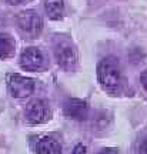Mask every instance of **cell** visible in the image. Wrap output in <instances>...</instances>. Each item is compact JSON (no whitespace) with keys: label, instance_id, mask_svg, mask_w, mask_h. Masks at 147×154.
Masks as SVG:
<instances>
[{"label":"cell","instance_id":"8fae6325","mask_svg":"<svg viewBox=\"0 0 147 154\" xmlns=\"http://www.w3.org/2000/svg\"><path fill=\"white\" fill-rule=\"evenodd\" d=\"M71 154H87V151H86V147L83 144H77L74 150L71 151Z\"/></svg>","mask_w":147,"mask_h":154},{"label":"cell","instance_id":"52a82bcc","mask_svg":"<svg viewBox=\"0 0 147 154\" xmlns=\"http://www.w3.org/2000/svg\"><path fill=\"white\" fill-rule=\"evenodd\" d=\"M64 114L73 120L82 121L89 114L87 103L80 99H69L64 103Z\"/></svg>","mask_w":147,"mask_h":154},{"label":"cell","instance_id":"3957f363","mask_svg":"<svg viewBox=\"0 0 147 154\" xmlns=\"http://www.w3.org/2000/svg\"><path fill=\"white\" fill-rule=\"evenodd\" d=\"M55 56L56 60L59 63V66L66 70V72H71L74 70L77 66V51L74 46L67 42V40H60L57 42L55 47Z\"/></svg>","mask_w":147,"mask_h":154},{"label":"cell","instance_id":"9c48e42d","mask_svg":"<svg viewBox=\"0 0 147 154\" xmlns=\"http://www.w3.org/2000/svg\"><path fill=\"white\" fill-rule=\"evenodd\" d=\"M44 10L46 14L52 20H59L63 16L64 11V3L63 0H44Z\"/></svg>","mask_w":147,"mask_h":154},{"label":"cell","instance_id":"7a4b0ae2","mask_svg":"<svg viewBox=\"0 0 147 154\" xmlns=\"http://www.w3.org/2000/svg\"><path fill=\"white\" fill-rule=\"evenodd\" d=\"M17 26L23 33L30 38L37 37L43 30V20L37 11L23 10L17 14Z\"/></svg>","mask_w":147,"mask_h":154},{"label":"cell","instance_id":"5bb4252c","mask_svg":"<svg viewBox=\"0 0 147 154\" xmlns=\"http://www.w3.org/2000/svg\"><path fill=\"white\" fill-rule=\"evenodd\" d=\"M140 82H142V86L144 87V90L147 91V70H144V72L140 74Z\"/></svg>","mask_w":147,"mask_h":154},{"label":"cell","instance_id":"ba28073f","mask_svg":"<svg viewBox=\"0 0 147 154\" xmlns=\"http://www.w3.org/2000/svg\"><path fill=\"white\" fill-rule=\"evenodd\" d=\"M37 154H61V146L53 137H44L37 143Z\"/></svg>","mask_w":147,"mask_h":154},{"label":"cell","instance_id":"5b68a950","mask_svg":"<svg viewBox=\"0 0 147 154\" xmlns=\"http://www.w3.org/2000/svg\"><path fill=\"white\" fill-rule=\"evenodd\" d=\"M50 117V109L44 100L34 99L26 107V119L32 124H42Z\"/></svg>","mask_w":147,"mask_h":154},{"label":"cell","instance_id":"4fadbf2b","mask_svg":"<svg viewBox=\"0 0 147 154\" xmlns=\"http://www.w3.org/2000/svg\"><path fill=\"white\" fill-rule=\"evenodd\" d=\"M139 154H147V136L143 138L142 144H140V149H139Z\"/></svg>","mask_w":147,"mask_h":154},{"label":"cell","instance_id":"6da1fadb","mask_svg":"<svg viewBox=\"0 0 147 154\" xmlns=\"http://www.w3.org/2000/svg\"><path fill=\"white\" fill-rule=\"evenodd\" d=\"M99 83L107 90H114L121 83V69L117 59L114 57H104L100 60L97 66Z\"/></svg>","mask_w":147,"mask_h":154},{"label":"cell","instance_id":"277c9868","mask_svg":"<svg viewBox=\"0 0 147 154\" xmlns=\"http://www.w3.org/2000/svg\"><path fill=\"white\" fill-rule=\"evenodd\" d=\"M7 86H9L10 94L16 99L29 97L34 91V87H36V84L32 79L20 76V74H10L7 79Z\"/></svg>","mask_w":147,"mask_h":154},{"label":"cell","instance_id":"9a60e30c","mask_svg":"<svg viewBox=\"0 0 147 154\" xmlns=\"http://www.w3.org/2000/svg\"><path fill=\"white\" fill-rule=\"evenodd\" d=\"M9 3H11V5H19V3H23L24 0H7Z\"/></svg>","mask_w":147,"mask_h":154},{"label":"cell","instance_id":"8992f818","mask_svg":"<svg viewBox=\"0 0 147 154\" xmlns=\"http://www.w3.org/2000/svg\"><path fill=\"white\" fill-rule=\"evenodd\" d=\"M44 64V56L37 47H29L20 56V66L27 72H37Z\"/></svg>","mask_w":147,"mask_h":154},{"label":"cell","instance_id":"7c38bea8","mask_svg":"<svg viewBox=\"0 0 147 154\" xmlns=\"http://www.w3.org/2000/svg\"><path fill=\"white\" fill-rule=\"evenodd\" d=\"M97 154H119V150H117V149H113V147H107V149L100 150Z\"/></svg>","mask_w":147,"mask_h":154},{"label":"cell","instance_id":"30bf717a","mask_svg":"<svg viewBox=\"0 0 147 154\" xmlns=\"http://www.w3.org/2000/svg\"><path fill=\"white\" fill-rule=\"evenodd\" d=\"M14 53V40L10 34H0V59H9Z\"/></svg>","mask_w":147,"mask_h":154}]
</instances>
